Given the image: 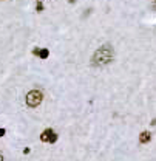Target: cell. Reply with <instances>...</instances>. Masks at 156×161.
I'll return each instance as SVG.
<instances>
[{"label":"cell","instance_id":"6da1fadb","mask_svg":"<svg viewBox=\"0 0 156 161\" xmlns=\"http://www.w3.org/2000/svg\"><path fill=\"white\" fill-rule=\"evenodd\" d=\"M113 56H115V51H113L111 45H102L94 51V54L91 57V65L93 67H104L113 60Z\"/></svg>","mask_w":156,"mask_h":161},{"label":"cell","instance_id":"7a4b0ae2","mask_svg":"<svg viewBox=\"0 0 156 161\" xmlns=\"http://www.w3.org/2000/svg\"><path fill=\"white\" fill-rule=\"evenodd\" d=\"M25 101H26V105H28V107L36 109V107H39V105L42 104V101H43V93H42L40 90H37V88H36V90H31V92L26 93Z\"/></svg>","mask_w":156,"mask_h":161},{"label":"cell","instance_id":"3957f363","mask_svg":"<svg viewBox=\"0 0 156 161\" xmlns=\"http://www.w3.org/2000/svg\"><path fill=\"white\" fill-rule=\"evenodd\" d=\"M40 141L43 143H50V144H54L57 141V133L53 130V129H45L40 135Z\"/></svg>","mask_w":156,"mask_h":161},{"label":"cell","instance_id":"277c9868","mask_svg":"<svg viewBox=\"0 0 156 161\" xmlns=\"http://www.w3.org/2000/svg\"><path fill=\"white\" fill-rule=\"evenodd\" d=\"M150 140H152L150 132H142V133L139 135V143H142V144H147Z\"/></svg>","mask_w":156,"mask_h":161},{"label":"cell","instance_id":"5b68a950","mask_svg":"<svg viewBox=\"0 0 156 161\" xmlns=\"http://www.w3.org/2000/svg\"><path fill=\"white\" fill-rule=\"evenodd\" d=\"M48 56H50V50L48 48H42L40 53H39V57L40 59H48Z\"/></svg>","mask_w":156,"mask_h":161},{"label":"cell","instance_id":"8992f818","mask_svg":"<svg viewBox=\"0 0 156 161\" xmlns=\"http://www.w3.org/2000/svg\"><path fill=\"white\" fill-rule=\"evenodd\" d=\"M36 11H37V12H42V11H43V5H42V0H37V5H36Z\"/></svg>","mask_w":156,"mask_h":161},{"label":"cell","instance_id":"52a82bcc","mask_svg":"<svg viewBox=\"0 0 156 161\" xmlns=\"http://www.w3.org/2000/svg\"><path fill=\"white\" fill-rule=\"evenodd\" d=\"M39 53H40L39 48H34V50H32V54H34V56H39Z\"/></svg>","mask_w":156,"mask_h":161},{"label":"cell","instance_id":"ba28073f","mask_svg":"<svg viewBox=\"0 0 156 161\" xmlns=\"http://www.w3.org/2000/svg\"><path fill=\"white\" fill-rule=\"evenodd\" d=\"M5 133H6V130H5V129H0V138L5 136Z\"/></svg>","mask_w":156,"mask_h":161},{"label":"cell","instance_id":"9c48e42d","mask_svg":"<svg viewBox=\"0 0 156 161\" xmlns=\"http://www.w3.org/2000/svg\"><path fill=\"white\" fill-rule=\"evenodd\" d=\"M23 154H25V155H26V154H29V149H28V147H25V149H23Z\"/></svg>","mask_w":156,"mask_h":161},{"label":"cell","instance_id":"30bf717a","mask_svg":"<svg viewBox=\"0 0 156 161\" xmlns=\"http://www.w3.org/2000/svg\"><path fill=\"white\" fill-rule=\"evenodd\" d=\"M76 2H77V0H68V3H71V5H73V3H76Z\"/></svg>","mask_w":156,"mask_h":161},{"label":"cell","instance_id":"8fae6325","mask_svg":"<svg viewBox=\"0 0 156 161\" xmlns=\"http://www.w3.org/2000/svg\"><path fill=\"white\" fill-rule=\"evenodd\" d=\"M152 6H153V9H156V0L153 2V5H152Z\"/></svg>","mask_w":156,"mask_h":161},{"label":"cell","instance_id":"7c38bea8","mask_svg":"<svg viewBox=\"0 0 156 161\" xmlns=\"http://www.w3.org/2000/svg\"><path fill=\"white\" fill-rule=\"evenodd\" d=\"M0 161H3V155L2 154H0Z\"/></svg>","mask_w":156,"mask_h":161}]
</instances>
